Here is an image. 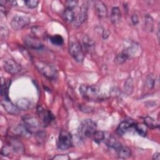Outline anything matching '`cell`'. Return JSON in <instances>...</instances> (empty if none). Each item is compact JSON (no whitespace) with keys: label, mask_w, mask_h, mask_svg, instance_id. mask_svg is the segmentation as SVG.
Segmentation results:
<instances>
[{"label":"cell","mask_w":160,"mask_h":160,"mask_svg":"<svg viewBox=\"0 0 160 160\" xmlns=\"http://www.w3.org/2000/svg\"><path fill=\"white\" fill-rule=\"evenodd\" d=\"M96 124L91 119H84L79 124L78 129V136L81 139L92 136L96 131Z\"/></svg>","instance_id":"obj_1"},{"label":"cell","mask_w":160,"mask_h":160,"mask_svg":"<svg viewBox=\"0 0 160 160\" xmlns=\"http://www.w3.org/2000/svg\"><path fill=\"white\" fill-rule=\"evenodd\" d=\"M79 92L82 96L88 101L98 99L100 96L99 89L96 85L82 84L79 87Z\"/></svg>","instance_id":"obj_2"},{"label":"cell","mask_w":160,"mask_h":160,"mask_svg":"<svg viewBox=\"0 0 160 160\" xmlns=\"http://www.w3.org/2000/svg\"><path fill=\"white\" fill-rule=\"evenodd\" d=\"M36 66L39 71L49 79L54 80L56 79L58 72L54 66L44 62L38 61L36 62Z\"/></svg>","instance_id":"obj_3"},{"label":"cell","mask_w":160,"mask_h":160,"mask_svg":"<svg viewBox=\"0 0 160 160\" xmlns=\"http://www.w3.org/2000/svg\"><path fill=\"white\" fill-rule=\"evenodd\" d=\"M72 144V136L70 132L66 130H61L58 139V147L61 150L69 148Z\"/></svg>","instance_id":"obj_4"},{"label":"cell","mask_w":160,"mask_h":160,"mask_svg":"<svg viewBox=\"0 0 160 160\" xmlns=\"http://www.w3.org/2000/svg\"><path fill=\"white\" fill-rule=\"evenodd\" d=\"M69 52L74 60L78 62H82L84 58V54L81 45L77 42H71L69 46Z\"/></svg>","instance_id":"obj_5"},{"label":"cell","mask_w":160,"mask_h":160,"mask_svg":"<svg viewBox=\"0 0 160 160\" xmlns=\"http://www.w3.org/2000/svg\"><path fill=\"white\" fill-rule=\"evenodd\" d=\"M30 22V18L27 16H15L11 21V26L14 30H20Z\"/></svg>","instance_id":"obj_6"},{"label":"cell","mask_w":160,"mask_h":160,"mask_svg":"<svg viewBox=\"0 0 160 160\" xmlns=\"http://www.w3.org/2000/svg\"><path fill=\"white\" fill-rule=\"evenodd\" d=\"M3 68L6 72L10 74H18L21 71V67L15 61L8 59L3 61Z\"/></svg>","instance_id":"obj_7"},{"label":"cell","mask_w":160,"mask_h":160,"mask_svg":"<svg viewBox=\"0 0 160 160\" xmlns=\"http://www.w3.org/2000/svg\"><path fill=\"white\" fill-rule=\"evenodd\" d=\"M24 41L25 44L31 49H40L43 47V44L40 41V39L34 36H26L24 37Z\"/></svg>","instance_id":"obj_8"},{"label":"cell","mask_w":160,"mask_h":160,"mask_svg":"<svg viewBox=\"0 0 160 160\" xmlns=\"http://www.w3.org/2000/svg\"><path fill=\"white\" fill-rule=\"evenodd\" d=\"M87 4H82V6H81L80 11L78 14L75 17V19L73 21V24L76 27L80 26L86 21L87 18Z\"/></svg>","instance_id":"obj_9"},{"label":"cell","mask_w":160,"mask_h":160,"mask_svg":"<svg viewBox=\"0 0 160 160\" xmlns=\"http://www.w3.org/2000/svg\"><path fill=\"white\" fill-rule=\"evenodd\" d=\"M1 104L5 111L12 115H17L19 113V109L8 98H5L1 101Z\"/></svg>","instance_id":"obj_10"},{"label":"cell","mask_w":160,"mask_h":160,"mask_svg":"<svg viewBox=\"0 0 160 160\" xmlns=\"http://www.w3.org/2000/svg\"><path fill=\"white\" fill-rule=\"evenodd\" d=\"M38 112L39 118L44 124H49L54 119V116L50 111L44 109L41 107L38 109Z\"/></svg>","instance_id":"obj_11"},{"label":"cell","mask_w":160,"mask_h":160,"mask_svg":"<svg viewBox=\"0 0 160 160\" xmlns=\"http://www.w3.org/2000/svg\"><path fill=\"white\" fill-rule=\"evenodd\" d=\"M103 141L109 148L115 149L116 151L122 145L121 143L117 140V139L108 133H104Z\"/></svg>","instance_id":"obj_12"},{"label":"cell","mask_w":160,"mask_h":160,"mask_svg":"<svg viewBox=\"0 0 160 160\" xmlns=\"http://www.w3.org/2000/svg\"><path fill=\"white\" fill-rule=\"evenodd\" d=\"M24 124L31 131L34 129H36L39 126V121L32 116H26L23 118Z\"/></svg>","instance_id":"obj_13"},{"label":"cell","mask_w":160,"mask_h":160,"mask_svg":"<svg viewBox=\"0 0 160 160\" xmlns=\"http://www.w3.org/2000/svg\"><path fill=\"white\" fill-rule=\"evenodd\" d=\"M135 122L132 120H126L121 122L116 129V132L118 135L122 136L126 132L128 129L135 125Z\"/></svg>","instance_id":"obj_14"},{"label":"cell","mask_w":160,"mask_h":160,"mask_svg":"<svg viewBox=\"0 0 160 160\" xmlns=\"http://www.w3.org/2000/svg\"><path fill=\"white\" fill-rule=\"evenodd\" d=\"M95 10L100 18H105L108 14V10L106 5L101 1H94Z\"/></svg>","instance_id":"obj_15"},{"label":"cell","mask_w":160,"mask_h":160,"mask_svg":"<svg viewBox=\"0 0 160 160\" xmlns=\"http://www.w3.org/2000/svg\"><path fill=\"white\" fill-rule=\"evenodd\" d=\"M111 21L112 24H118L121 18V11L118 7H114L111 9Z\"/></svg>","instance_id":"obj_16"},{"label":"cell","mask_w":160,"mask_h":160,"mask_svg":"<svg viewBox=\"0 0 160 160\" xmlns=\"http://www.w3.org/2000/svg\"><path fill=\"white\" fill-rule=\"evenodd\" d=\"M16 105L19 110L26 111L30 108L31 102L28 99L25 98H22L19 99L17 101Z\"/></svg>","instance_id":"obj_17"},{"label":"cell","mask_w":160,"mask_h":160,"mask_svg":"<svg viewBox=\"0 0 160 160\" xmlns=\"http://www.w3.org/2000/svg\"><path fill=\"white\" fill-rule=\"evenodd\" d=\"M116 151H117L118 156L120 158H122V159L128 158L131 155V149L128 147L123 146V145H121L116 150Z\"/></svg>","instance_id":"obj_18"},{"label":"cell","mask_w":160,"mask_h":160,"mask_svg":"<svg viewBox=\"0 0 160 160\" xmlns=\"http://www.w3.org/2000/svg\"><path fill=\"white\" fill-rule=\"evenodd\" d=\"M14 132L18 134V135L26 136V137H29L31 134V131L24 124H20L15 128Z\"/></svg>","instance_id":"obj_19"},{"label":"cell","mask_w":160,"mask_h":160,"mask_svg":"<svg viewBox=\"0 0 160 160\" xmlns=\"http://www.w3.org/2000/svg\"><path fill=\"white\" fill-rule=\"evenodd\" d=\"M82 41L83 46L87 51L90 52L92 49H93V48L94 46V42L88 35L87 34L84 35V36L82 37Z\"/></svg>","instance_id":"obj_20"},{"label":"cell","mask_w":160,"mask_h":160,"mask_svg":"<svg viewBox=\"0 0 160 160\" xmlns=\"http://www.w3.org/2000/svg\"><path fill=\"white\" fill-rule=\"evenodd\" d=\"M130 56L126 50H124L121 52L119 53L114 58V62L117 64H122L126 61V60L129 58Z\"/></svg>","instance_id":"obj_21"},{"label":"cell","mask_w":160,"mask_h":160,"mask_svg":"<svg viewBox=\"0 0 160 160\" xmlns=\"http://www.w3.org/2000/svg\"><path fill=\"white\" fill-rule=\"evenodd\" d=\"M63 17L66 21L68 22H73L76 17L73 9L70 8H66L63 12Z\"/></svg>","instance_id":"obj_22"},{"label":"cell","mask_w":160,"mask_h":160,"mask_svg":"<svg viewBox=\"0 0 160 160\" xmlns=\"http://www.w3.org/2000/svg\"><path fill=\"white\" fill-rule=\"evenodd\" d=\"M134 90V85L133 81L131 78H129L127 79L124 83V92L128 95H131Z\"/></svg>","instance_id":"obj_23"},{"label":"cell","mask_w":160,"mask_h":160,"mask_svg":"<svg viewBox=\"0 0 160 160\" xmlns=\"http://www.w3.org/2000/svg\"><path fill=\"white\" fill-rule=\"evenodd\" d=\"M144 124L149 128L151 129H155L159 128V124L152 118L149 116H146L144 119Z\"/></svg>","instance_id":"obj_24"},{"label":"cell","mask_w":160,"mask_h":160,"mask_svg":"<svg viewBox=\"0 0 160 160\" xmlns=\"http://www.w3.org/2000/svg\"><path fill=\"white\" fill-rule=\"evenodd\" d=\"M144 26L147 31L151 32L153 30V19L152 17L148 14L144 17Z\"/></svg>","instance_id":"obj_25"},{"label":"cell","mask_w":160,"mask_h":160,"mask_svg":"<svg viewBox=\"0 0 160 160\" xmlns=\"http://www.w3.org/2000/svg\"><path fill=\"white\" fill-rule=\"evenodd\" d=\"M135 129L136 132L141 136H146L147 134V126L144 124H135Z\"/></svg>","instance_id":"obj_26"},{"label":"cell","mask_w":160,"mask_h":160,"mask_svg":"<svg viewBox=\"0 0 160 160\" xmlns=\"http://www.w3.org/2000/svg\"><path fill=\"white\" fill-rule=\"evenodd\" d=\"M50 41L55 46H61L64 42V39L61 35L56 34L50 37Z\"/></svg>","instance_id":"obj_27"},{"label":"cell","mask_w":160,"mask_h":160,"mask_svg":"<svg viewBox=\"0 0 160 160\" xmlns=\"http://www.w3.org/2000/svg\"><path fill=\"white\" fill-rule=\"evenodd\" d=\"M94 141L97 143H100L103 141L104 137V132L102 131H96L92 135Z\"/></svg>","instance_id":"obj_28"},{"label":"cell","mask_w":160,"mask_h":160,"mask_svg":"<svg viewBox=\"0 0 160 160\" xmlns=\"http://www.w3.org/2000/svg\"><path fill=\"white\" fill-rule=\"evenodd\" d=\"M24 3L27 7L29 8H35L39 4V1L38 0H27L24 1Z\"/></svg>","instance_id":"obj_29"},{"label":"cell","mask_w":160,"mask_h":160,"mask_svg":"<svg viewBox=\"0 0 160 160\" xmlns=\"http://www.w3.org/2000/svg\"><path fill=\"white\" fill-rule=\"evenodd\" d=\"M12 147L14 149V151L18 152L22 151L24 149L22 145L21 144V142L18 141H14L13 142H12Z\"/></svg>","instance_id":"obj_30"},{"label":"cell","mask_w":160,"mask_h":160,"mask_svg":"<svg viewBox=\"0 0 160 160\" xmlns=\"http://www.w3.org/2000/svg\"><path fill=\"white\" fill-rule=\"evenodd\" d=\"M146 86L149 88H152L154 87V79L152 78L151 76L149 75L146 78Z\"/></svg>","instance_id":"obj_31"},{"label":"cell","mask_w":160,"mask_h":160,"mask_svg":"<svg viewBox=\"0 0 160 160\" xmlns=\"http://www.w3.org/2000/svg\"><path fill=\"white\" fill-rule=\"evenodd\" d=\"M66 4L67 5V8H70L73 9L78 6V1L76 0H69V1H67L66 2Z\"/></svg>","instance_id":"obj_32"},{"label":"cell","mask_w":160,"mask_h":160,"mask_svg":"<svg viewBox=\"0 0 160 160\" xmlns=\"http://www.w3.org/2000/svg\"><path fill=\"white\" fill-rule=\"evenodd\" d=\"M11 153V149L9 146H4L1 149V154L4 156H7Z\"/></svg>","instance_id":"obj_33"},{"label":"cell","mask_w":160,"mask_h":160,"mask_svg":"<svg viewBox=\"0 0 160 160\" xmlns=\"http://www.w3.org/2000/svg\"><path fill=\"white\" fill-rule=\"evenodd\" d=\"M8 88L6 87V83L5 82V81L4 82L3 80H2L1 82V96H3L6 94V91L8 90Z\"/></svg>","instance_id":"obj_34"},{"label":"cell","mask_w":160,"mask_h":160,"mask_svg":"<svg viewBox=\"0 0 160 160\" xmlns=\"http://www.w3.org/2000/svg\"><path fill=\"white\" fill-rule=\"evenodd\" d=\"M8 29L6 27H4L2 26H1V38H6V36H7L8 35Z\"/></svg>","instance_id":"obj_35"},{"label":"cell","mask_w":160,"mask_h":160,"mask_svg":"<svg viewBox=\"0 0 160 160\" xmlns=\"http://www.w3.org/2000/svg\"><path fill=\"white\" fill-rule=\"evenodd\" d=\"M52 159H57V160H67V159H69V157L68 155L61 154V155H56Z\"/></svg>","instance_id":"obj_36"},{"label":"cell","mask_w":160,"mask_h":160,"mask_svg":"<svg viewBox=\"0 0 160 160\" xmlns=\"http://www.w3.org/2000/svg\"><path fill=\"white\" fill-rule=\"evenodd\" d=\"M131 21L134 25H136L139 22V18L136 14H133L131 16Z\"/></svg>","instance_id":"obj_37"},{"label":"cell","mask_w":160,"mask_h":160,"mask_svg":"<svg viewBox=\"0 0 160 160\" xmlns=\"http://www.w3.org/2000/svg\"><path fill=\"white\" fill-rule=\"evenodd\" d=\"M110 34V32L108 30H104L102 34V36L103 39H107Z\"/></svg>","instance_id":"obj_38"},{"label":"cell","mask_w":160,"mask_h":160,"mask_svg":"<svg viewBox=\"0 0 160 160\" xmlns=\"http://www.w3.org/2000/svg\"><path fill=\"white\" fill-rule=\"evenodd\" d=\"M152 159L155 160H159L160 159V154L159 152H155L153 154Z\"/></svg>","instance_id":"obj_39"}]
</instances>
